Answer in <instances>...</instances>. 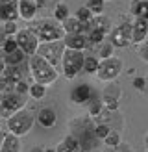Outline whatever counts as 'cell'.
<instances>
[{"label": "cell", "mask_w": 148, "mask_h": 152, "mask_svg": "<svg viewBox=\"0 0 148 152\" xmlns=\"http://www.w3.org/2000/svg\"><path fill=\"white\" fill-rule=\"evenodd\" d=\"M148 39V22L144 19H135L131 22V45H141Z\"/></svg>", "instance_id": "13"}, {"label": "cell", "mask_w": 148, "mask_h": 152, "mask_svg": "<svg viewBox=\"0 0 148 152\" xmlns=\"http://www.w3.org/2000/svg\"><path fill=\"white\" fill-rule=\"evenodd\" d=\"M109 132H111V126L106 124V123L94 126V137H96V139H106V135H107Z\"/></svg>", "instance_id": "30"}, {"label": "cell", "mask_w": 148, "mask_h": 152, "mask_svg": "<svg viewBox=\"0 0 148 152\" xmlns=\"http://www.w3.org/2000/svg\"><path fill=\"white\" fill-rule=\"evenodd\" d=\"M6 61H4V56H0V76H2L4 74V71H6Z\"/></svg>", "instance_id": "41"}, {"label": "cell", "mask_w": 148, "mask_h": 152, "mask_svg": "<svg viewBox=\"0 0 148 152\" xmlns=\"http://www.w3.org/2000/svg\"><path fill=\"white\" fill-rule=\"evenodd\" d=\"M94 96V91L91 86H87V83H80V86H76L72 91H70V102L72 104H85L91 100V98Z\"/></svg>", "instance_id": "11"}, {"label": "cell", "mask_w": 148, "mask_h": 152, "mask_svg": "<svg viewBox=\"0 0 148 152\" xmlns=\"http://www.w3.org/2000/svg\"><path fill=\"white\" fill-rule=\"evenodd\" d=\"M9 89V83H7V80L4 78V74L0 76V93H4V91Z\"/></svg>", "instance_id": "38"}, {"label": "cell", "mask_w": 148, "mask_h": 152, "mask_svg": "<svg viewBox=\"0 0 148 152\" xmlns=\"http://www.w3.org/2000/svg\"><path fill=\"white\" fill-rule=\"evenodd\" d=\"M56 152H83V145L74 134H67L63 141L56 147Z\"/></svg>", "instance_id": "14"}, {"label": "cell", "mask_w": 148, "mask_h": 152, "mask_svg": "<svg viewBox=\"0 0 148 152\" xmlns=\"http://www.w3.org/2000/svg\"><path fill=\"white\" fill-rule=\"evenodd\" d=\"M9 2H15V0H0V7L6 6V4H9Z\"/></svg>", "instance_id": "43"}, {"label": "cell", "mask_w": 148, "mask_h": 152, "mask_svg": "<svg viewBox=\"0 0 148 152\" xmlns=\"http://www.w3.org/2000/svg\"><path fill=\"white\" fill-rule=\"evenodd\" d=\"M122 143V139H120V134H118L117 130H113L111 128V132L106 135V139H104V145H106L107 148H111V147H117V145H120Z\"/></svg>", "instance_id": "27"}, {"label": "cell", "mask_w": 148, "mask_h": 152, "mask_svg": "<svg viewBox=\"0 0 148 152\" xmlns=\"http://www.w3.org/2000/svg\"><path fill=\"white\" fill-rule=\"evenodd\" d=\"M144 145H146V150H148V134H146V137H144Z\"/></svg>", "instance_id": "45"}, {"label": "cell", "mask_w": 148, "mask_h": 152, "mask_svg": "<svg viewBox=\"0 0 148 152\" xmlns=\"http://www.w3.org/2000/svg\"><path fill=\"white\" fill-rule=\"evenodd\" d=\"M65 43L63 39H57V41H44L39 45V48H37V56L44 58L50 65H54L56 69L61 67V59H63V54H65Z\"/></svg>", "instance_id": "5"}, {"label": "cell", "mask_w": 148, "mask_h": 152, "mask_svg": "<svg viewBox=\"0 0 148 152\" xmlns=\"http://www.w3.org/2000/svg\"><path fill=\"white\" fill-rule=\"evenodd\" d=\"M32 152H44V148H41V147H35V148H32Z\"/></svg>", "instance_id": "44"}, {"label": "cell", "mask_w": 148, "mask_h": 152, "mask_svg": "<svg viewBox=\"0 0 148 152\" xmlns=\"http://www.w3.org/2000/svg\"><path fill=\"white\" fill-rule=\"evenodd\" d=\"M109 43L113 47H118V48H126L131 45V22L124 20L122 24L115 26L109 34Z\"/></svg>", "instance_id": "9"}, {"label": "cell", "mask_w": 148, "mask_h": 152, "mask_svg": "<svg viewBox=\"0 0 148 152\" xmlns=\"http://www.w3.org/2000/svg\"><path fill=\"white\" fill-rule=\"evenodd\" d=\"M130 11L135 19H146L148 13V0H131Z\"/></svg>", "instance_id": "21"}, {"label": "cell", "mask_w": 148, "mask_h": 152, "mask_svg": "<svg viewBox=\"0 0 148 152\" xmlns=\"http://www.w3.org/2000/svg\"><path fill=\"white\" fill-rule=\"evenodd\" d=\"M33 123H35L33 113H30L26 108H22L20 111L15 113L13 117L7 119V132H11L15 135H19V137H22V135L30 134V130L33 128Z\"/></svg>", "instance_id": "6"}, {"label": "cell", "mask_w": 148, "mask_h": 152, "mask_svg": "<svg viewBox=\"0 0 148 152\" xmlns=\"http://www.w3.org/2000/svg\"><path fill=\"white\" fill-rule=\"evenodd\" d=\"M28 95L33 98V100H41V98H44V95H46V86H43V83H32L30 86V91Z\"/></svg>", "instance_id": "24"}, {"label": "cell", "mask_w": 148, "mask_h": 152, "mask_svg": "<svg viewBox=\"0 0 148 152\" xmlns=\"http://www.w3.org/2000/svg\"><path fill=\"white\" fill-rule=\"evenodd\" d=\"M146 91H148V76H146Z\"/></svg>", "instance_id": "47"}, {"label": "cell", "mask_w": 148, "mask_h": 152, "mask_svg": "<svg viewBox=\"0 0 148 152\" xmlns=\"http://www.w3.org/2000/svg\"><path fill=\"white\" fill-rule=\"evenodd\" d=\"M30 72H32V78L35 83H43V86H52L57 78L59 72L54 65H50L44 58L41 56H32L30 58Z\"/></svg>", "instance_id": "2"}, {"label": "cell", "mask_w": 148, "mask_h": 152, "mask_svg": "<svg viewBox=\"0 0 148 152\" xmlns=\"http://www.w3.org/2000/svg\"><path fill=\"white\" fill-rule=\"evenodd\" d=\"M15 39H17V43H19V48L24 52L28 58H32V56L37 54V48H39L41 41H39V37H37L30 28L19 30V34L15 35Z\"/></svg>", "instance_id": "8"}, {"label": "cell", "mask_w": 148, "mask_h": 152, "mask_svg": "<svg viewBox=\"0 0 148 152\" xmlns=\"http://www.w3.org/2000/svg\"><path fill=\"white\" fill-rule=\"evenodd\" d=\"M98 54H100V59L113 58V45H111V43H104L100 47V50H98Z\"/></svg>", "instance_id": "31"}, {"label": "cell", "mask_w": 148, "mask_h": 152, "mask_svg": "<svg viewBox=\"0 0 148 152\" xmlns=\"http://www.w3.org/2000/svg\"><path fill=\"white\" fill-rule=\"evenodd\" d=\"M120 95H122V91H120V87H118V83L107 82V86L104 87V91H102L104 108H106L107 111H117L118 104H120Z\"/></svg>", "instance_id": "10"}, {"label": "cell", "mask_w": 148, "mask_h": 152, "mask_svg": "<svg viewBox=\"0 0 148 152\" xmlns=\"http://www.w3.org/2000/svg\"><path fill=\"white\" fill-rule=\"evenodd\" d=\"M76 17H78L80 22H83V24H91L93 19H94V15L89 11V7H87V6H81V7H78Z\"/></svg>", "instance_id": "26"}, {"label": "cell", "mask_w": 148, "mask_h": 152, "mask_svg": "<svg viewBox=\"0 0 148 152\" xmlns=\"http://www.w3.org/2000/svg\"><path fill=\"white\" fill-rule=\"evenodd\" d=\"M70 15H69V7H67V4H57L56 7H54V19L56 20H59V22H63V20H67Z\"/></svg>", "instance_id": "28"}, {"label": "cell", "mask_w": 148, "mask_h": 152, "mask_svg": "<svg viewBox=\"0 0 148 152\" xmlns=\"http://www.w3.org/2000/svg\"><path fill=\"white\" fill-rule=\"evenodd\" d=\"M133 87L139 89V91H146V78H143V76L133 78Z\"/></svg>", "instance_id": "35"}, {"label": "cell", "mask_w": 148, "mask_h": 152, "mask_svg": "<svg viewBox=\"0 0 148 152\" xmlns=\"http://www.w3.org/2000/svg\"><path fill=\"white\" fill-rule=\"evenodd\" d=\"M20 150H22L20 137H19V135H15V134H11V132H7L0 152H20Z\"/></svg>", "instance_id": "18"}, {"label": "cell", "mask_w": 148, "mask_h": 152, "mask_svg": "<svg viewBox=\"0 0 148 152\" xmlns=\"http://www.w3.org/2000/svg\"><path fill=\"white\" fill-rule=\"evenodd\" d=\"M137 54H139V58L143 59L144 63H148V39L143 41L141 45H137Z\"/></svg>", "instance_id": "33"}, {"label": "cell", "mask_w": 148, "mask_h": 152, "mask_svg": "<svg viewBox=\"0 0 148 152\" xmlns=\"http://www.w3.org/2000/svg\"><path fill=\"white\" fill-rule=\"evenodd\" d=\"M100 65V59H96L94 56H85V63H83V72L85 74H96Z\"/></svg>", "instance_id": "25"}, {"label": "cell", "mask_w": 148, "mask_h": 152, "mask_svg": "<svg viewBox=\"0 0 148 152\" xmlns=\"http://www.w3.org/2000/svg\"><path fill=\"white\" fill-rule=\"evenodd\" d=\"M17 48H19L17 39H15V37H7V41H6V45H4L2 52H4V54H11V52H15Z\"/></svg>", "instance_id": "32"}, {"label": "cell", "mask_w": 148, "mask_h": 152, "mask_svg": "<svg viewBox=\"0 0 148 152\" xmlns=\"http://www.w3.org/2000/svg\"><path fill=\"white\" fill-rule=\"evenodd\" d=\"M106 152H131V148L126 145V143H120V145H117V147L106 148Z\"/></svg>", "instance_id": "36"}, {"label": "cell", "mask_w": 148, "mask_h": 152, "mask_svg": "<svg viewBox=\"0 0 148 152\" xmlns=\"http://www.w3.org/2000/svg\"><path fill=\"white\" fill-rule=\"evenodd\" d=\"M35 121H37V124L41 128H52L57 123V113H56V110L52 108V106H44V108H41L37 111Z\"/></svg>", "instance_id": "12"}, {"label": "cell", "mask_w": 148, "mask_h": 152, "mask_svg": "<svg viewBox=\"0 0 148 152\" xmlns=\"http://www.w3.org/2000/svg\"><path fill=\"white\" fill-rule=\"evenodd\" d=\"M4 30H6V34L9 35V37H15L19 34V26H17V22H4Z\"/></svg>", "instance_id": "34"}, {"label": "cell", "mask_w": 148, "mask_h": 152, "mask_svg": "<svg viewBox=\"0 0 148 152\" xmlns=\"http://www.w3.org/2000/svg\"><path fill=\"white\" fill-rule=\"evenodd\" d=\"M19 15H20V19L32 22V20H35L37 10L28 2V0H19Z\"/></svg>", "instance_id": "20"}, {"label": "cell", "mask_w": 148, "mask_h": 152, "mask_svg": "<svg viewBox=\"0 0 148 152\" xmlns=\"http://www.w3.org/2000/svg\"><path fill=\"white\" fill-rule=\"evenodd\" d=\"M6 135H7L6 130H0V148H2V143H4V139H6Z\"/></svg>", "instance_id": "42"}, {"label": "cell", "mask_w": 148, "mask_h": 152, "mask_svg": "<svg viewBox=\"0 0 148 152\" xmlns=\"http://www.w3.org/2000/svg\"><path fill=\"white\" fill-rule=\"evenodd\" d=\"M57 4H61V0H43V7H56Z\"/></svg>", "instance_id": "39"}, {"label": "cell", "mask_w": 148, "mask_h": 152, "mask_svg": "<svg viewBox=\"0 0 148 152\" xmlns=\"http://www.w3.org/2000/svg\"><path fill=\"white\" fill-rule=\"evenodd\" d=\"M83 63H85V54L81 50H72L67 48L63 59H61V71L67 80H74L80 72H83Z\"/></svg>", "instance_id": "4"}, {"label": "cell", "mask_w": 148, "mask_h": 152, "mask_svg": "<svg viewBox=\"0 0 148 152\" xmlns=\"http://www.w3.org/2000/svg\"><path fill=\"white\" fill-rule=\"evenodd\" d=\"M0 130H2V128H0Z\"/></svg>", "instance_id": "49"}, {"label": "cell", "mask_w": 148, "mask_h": 152, "mask_svg": "<svg viewBox=\"0 0 148 152\" xmlns=\"http://www.w3.org/2000/svg\"><path fill=\"white\" fill-rule=\"evenodd\" d=\"M122 72V59L120 58H107V59H100L98 71H96V78L100 82H113L117 80Z\"/></svg>", "instance_id": "7"}, {"label": "cell", "mask_w": 148, "mask_h": 152, "mask_svg": "<svg viewBox=\"0 0 148 152\" xmlns=\"http://www.w3.org/2000/svg\"><path fill=\"white\" fill-rule=\"evenodd\" d=\"M144 20H146V22H148V13H146V19H144Z\"/></svg>", "instance_id": "48"}, {"label": "cell", "mask_w": 148, "mask_h": 152, "mask_svg": "<svg viewBox=\"0 0 148 152\" xmlns=\"http://www.w3.org/2000/svg\"><path fill=\"white\" fill-rule=\"evenodd\" d=\"M28 98L26 95L17 93L13 89H7L4 93H0V119H9L22 108H26Z\"/></svg>", "instance_id": "3"}, {"label": "cell", "mask_w": 148, "mask_h": 152, "mask_svg": "<svg viewBox=\"0 0 148 152\" xmlns=\"http://www.w3.org/2000/svg\"><path fill=\"white\" fill-rule=\"evenodd\" d=\"M44 152H56V148H44Z\"/></svg>", "instance_id": "46"}, {"label": "cell", "mask_w": 148, "mask_h": 152, "mask_svg": "<svg viewBox=\"0 0 148 152\" xmlns=\"http://www.w3.org/2000/svg\"><path fill=\"white\" fill-rule=\"evenodd\" d=\"M104 2H106V0H89L87 2L89 11H91L94 17H100V15L104 13Z\"/></svg>", "instance_id": "29"}, {"label": "cell", "mask_w": 148, "mask_h": 152, "mask_svg": "<svg viewBox=\"0 0 148 152\" xmlns=\"http://www.w3.org/2000/svg\"><path fill=\"white\" fill-rule=\"evenodd\" d=\"M28 2L32 4V6L35 7V10H37V11H39L41 7H43V0H28Z\"/></svg>", "instance_id": "40"}, {"label": "cell", "mask_w": 148, "mask_h": 152, "mask_svg": "<svg viewBox=\"0 0 148 152\" xmlns=\"http://www.w3.org/2000/svg\"><path fill=\"white\" fill-rule=\"evenodd\" d=\"M61 24H63L65 34H85L87 35V30H89V24L80 22L76 15H74V17H69L67 20H63Z\"/></svg>", "instance_id": "16"}, {"label": "cell", "mask_w": 148, "mask_h": 152, "mask_svg": "<svg viewBox=\"0 0 148 152\" xmlns=\"http://www.w3.org/2000/svg\"><path fill=\"white\" fill-rule=\"evenodd\" d=\"M146 152H148V150H146Z\"/></svg>", "instance_id": "50"}, {"label": "cell", "mask_w": 148, "mask_h": 152, "mask_svg": "<svg viewBox=\"0 0 148 152\" xmlns=\"http://www.w3.org/2000/svg\"><path fill=\"white\" fill-rule=\"evenodd\" d=\"M26 54L22 52L20 48H17L15 52H11V54H4V61L7 67H19V65H24L26 61Z\"/></svg>", "instance_id": "22"}, {"label": "cell", "mask_w": 148, "mask_h": 152, "mask_svg": "<svg viewBox=\"0 0 148 152\" xmlns=\"http://www.w3.org/2000/svg\"><path fill=\"white\" fill-rule=\"evenodd\" d=\"M28 28L39 37L41 43H44V41H57V39H63V37H65L63 24L59 20H56L54 17L35 19V20L30 22Z\"/></svg>", "instance_id": "1"}, {"label": "cell", "mask_w": 148, "mask_h": 152, "mask_svg": "<svg viewBox=\"0 0 148 152\" xmlns=\"http://www.w3.org/2000/svg\"><path fill=\"white\" fill-rule=\"evenodd\" d=\"M87 111H89V115H91V117L102 115V111H104V102H102V98L93 96L91 100L87 102Z\"/></svg>", "instance_id": "23"}, {"label": "cell", "mask_w": 148, "mask_h": 152, "mask_svg": "<svg viewBox=\"0 0 148 152\" xmlns=\"http://www.w3.org/2000/svg\"><path fill=\"white\" fill-rule=\"evenodd\" d=\"M4 78L7 80V83H9V86H15L17 82H22V80H24V65H19V67H6Z\"/></svg>", "instance_id": "19"}, {"label": "cell", "mask_w": 148, "mask_h": 152, "mask_svg": "<svg viewBox=\"0 0 148 152\" xmlns=\"http://www.w3.org/2000/svg\"><path fill=\"white\" fill-rule=\"evenodd\" d=\"M20 17L19 15V0L15 2H9L0 7V19L4 22H17V19Z\"/></svg>", "instance_id": "17"}, {"label": "cell", "mask_w": 148, "mask_h": 152, "mask_svg": "<svg viewBox=\"0 0 148 152\" xmlns=\"http://www.w3.org/2000/svg\"><path fill=\"white\" fill-rule=\"evenodd\" d=\"M7 37H9V35L6 34V30H4V24H0V50L4 48V45H6V41H7Z\"/></svg>", "instance_id": "37"}, {"label": "cell", "mask_w": 148, "mask_h": 152, "mask_svg": "<svg viewBox=\"0 0 148 152\" xmlns=\"http://www.w3.org/2000/svg\"><path fill=\"white\" fill-rule=\"evenodd\" d=\"M63 43H65V47H67V48L81 50V52H83V50H85V47L89 45L87 35H85V34H65Z\"/></svg>", "instance_id": "15"}]
</instances>
